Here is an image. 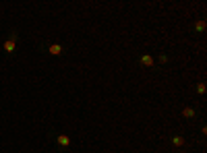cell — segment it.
<instances>
[{"label": "cell", "instance_id": "4", "mask_svg": "<svg viewBox=\"0 0 207 153\" xmlns=\"http://www.w3.org/2000/svg\"><path fill=\"white\" fill-rule=\"evenodd\" d=\"M141 64L143 66H153V58L151 56H141Z\"/></svg>", "mask_w": 207, "mask_h": 153}, {"label": "cell", "instance_id": "1", "mask_svg": "<svg viewBox=\"0 0 207 153\" xmlns=\"http://www.w3.org/2000/svg\"><path fill=\"white\" fill-rule=\"evenodd\" d=\"M48 52L52 56H60L62 54V46H60V43H52V46L48 48Z\"/></svg>", "mask_w": 207, "mask_h": 153}, {"label": "cell", "instance_id": "7", "mask_svg": "<svg viewBox=\"0 0 207 153\" xmlns=\"http://www.w3.org/2000/svg\"><path fill=\"white\" fill-rule=\"evenodd\" d=\"M195 27H197V31H203V29H205V21H199Z\"/></svg>", "mask_w": 207, "mask_h": 153}, {"label": "cell", "instance_id": "2", "mask_svg": "<svg viewBox=\"0 0 207 153\" xmlns=\"http://www.w3.org/2000/svg\"><path fill=\"white\" fill-rule=\"evenodd\" d=\"M15 48H17V43H15V39H6L4 42V52H8V54H13Z\"/></svg>", "mask_w": 207, "mask_h": 153}, {"label": "cell", "instance_id": "8", "mask_svg": "<svg viewBox=\"0 0 207 153\" xmlns=\"http://www.w3.org/2000/svg\"><path fill=\"white\" fill-rule=\"evenodd\" d=\"M197 91H199V93H205V85L199 83V85H197Z\"/></svg>", "mask_w": 207, "mask_h": 153}, {"label": "cell", "instance_id": "5", "mask_svg": "<svg viewBox=\"0 0 207 153\" xmlns=\"http://www.w3.org/2000/svg\"><path fill=\"white\" fill-rule=\"evenodd\" d=\"M182 116H184V118H193L195 110H193V108H184V110H182Z\"/></svg>", "mask_w": 207, "mask_h": 153}, {"label": "cell", "instance_id": "6", "mask_svg": "<svg viewBox=\"0 0 207 153\" xmlns=\"http://www.w3.org/2000/svg\"><path fill=\"white\" fill-rule=\"evenodd\" d=\"M172 143H174L176 147H182V145H184V139H182V137H174Z\"/></svg>", "mask_w": 207, "mask_h": 153}, {"label": "cell", "instance_id": "3", "mask_svg": "<svg viewBox=\"0 0 207 153\" xmlns=\"http://www.w3.org/2000/svg\"><path fill=\"white\" fill-rule=\"evenodd\" d=\"M56 141H58V145H60V147H69V145H70V139L66 137V134H60Z\"/></svg>", "mask_w": 207, "mask_h": 153}]
</instances>
